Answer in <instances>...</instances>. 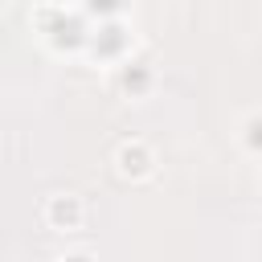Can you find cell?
I'll use <instances>...</instances> for the list:
<instances>
[{
	"label": "cell",
	"instance_id": "6da1fadb",
	"mask_svg": "<svg viewBox=\"0 0 262 262\" xmlns=\"http://www.w3.org/2000/svg\"><path fill=\"white\" fill-rule=\"evenodd\" d=\"M29 25L53 53H86L94 33L86 8H70V4H37L29 12Z\"/></svg>",
	"mask_w": 262,
	"mask_h": 262
},
{
	"label": "cell",
	"instance_id": "7a4b0ae2",
	"mask_svg": "<svg viewBox=\"0 0 262 262\" xmlns=\"http://www.w3.org/2000/svg\"><path fill=\"white\" fill-rule=\"evenodd\" d=\"M86 57L98 61V66H123L135 57V29L123 25V16L115 20H98V29L90 33V45H86Z\"/></svg>",
	"mask_w": 262,
	"mask_h": 262
},
{
	"label": "cell",
	"instance_id": "3957f363",
	"mask_svg": "<svg viewBox=\"0 0 262 262\" xmlns=\"http://www.w3.org/2000/svg\"><path fill=\"white\" fill-rule=\"evenodd\" d=\"M41 221L53 233H78L86 225V201L78 192H49L41 205Z\"/></svg>",
	"mask_w": 262,
	"mask_h": 262
},
{
	"label": "cell",
	"instance_id": "277c9868",
	"mask_svg": "<svg viewBox=\"0 0 262 262\" xmlns=\"http://www.w3.org/2000/svg\"><path fill=\"white\" fill-rule=\"evenodd\" d=\"M156 151H151V143L147 139H123L119 147H115V172L123 176V180H131V184H143V180H151L156 176Z\"/></svg>",
	"mask_w": 262,
	"mask_h": 262
},
{
	"label": "cell",
	"instance_id": "5b68a950",
	"mask_svg": "<svg viewBox=\"0 0 262 262\" xmlns=\"http://www.w3.org/2000/svg\"><path fill=\"white\" fill-rule=\"evenodd\" d=\"M156 82H160V74H156V66L143 61V57H131V61H123V66L115 70V86H119V94L131 98V102L151 98Z\"/></svg>",
	"mask_w": 262,
	"mask_h": 262
},
{
	"label": "cell",
	"instance_id": "8992f818",
	"mask_svg": "<svg viewBox=\"0 0 262 262\" xmlns=\"http://www.w3.org/2000/svg\"><path fill=\"white\" fill-rule=\"evenodd\" d=\"M237 147L254 160H262V111H246L237 123Z\"/></svg>",
	"mask_w": 262,
	"mask_h": 262
},
{
	"label": "cell",
	"instance_id": "52a82bcc",
	"mask_svg": "<svg viewBox=\"0 0 262 262\" xmlns=\"http://www.w3.org/2000/svg\"><path fill=\"white\" fill-rule=\"evenodd\" d=\"M53 262H98L90 250H66V254H57Z\"/></svg>",
	"mask_w": 262,
	"mask_h": 262
},
{
	"label": "cell",
	"instance_id": "ba28073f",
	"mask_svg": "<svg viewBox=\"0 0 262 262\" xmlns=\"http://www.w3.org/2000/svg\"><path fill=\"white\" fill-rule=\"evenodd\" d=\"M258 188H262V164H258Z\"/></svg>",
	"mask_w": 262,
	"mask_h": 262
}]
</instances>
